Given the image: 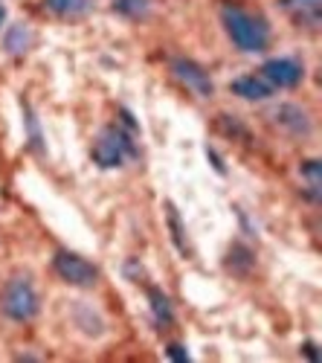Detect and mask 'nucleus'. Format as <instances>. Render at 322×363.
<instances>
[{
  "instance_id": "obj_16",
  "label": "nucleus",
  "mask_w": 322,
  "mask_h": 363,
  "mask_svg": "<svg viewBox=\"0 0 322 363\" xmlns=\"http://www.w3.org/2000/svg\"><path fill=\"white\" fill-rule=\"evenodd\" d=\"M168 357H174V360H189V352L186 349H180V346H168V352H166Z\"/></svg>"
},
{
  "instance_id": "obj_4",
  "label": "nucleus",
  "mask_w": 322,
  "mask_h": 363,
  "mask_svg": "<svg viewBox=\"0 0 322 363\" xmlns=\"http://www.w3.org/2000/svg\"><path fill=\"white\" fill-rule=\"evenodd\" d=\"M52 270L67 285H76V288H91L99 279L96 264H91L87 259H81L79 253H70V250H58L52 256Z\"/></svg>"
},
{
  "instance_id": "obj_17",
  "label": "nucleus",
  "mask_w": 322,
  "mask_h": 363,
  "mask_svg": "<svg viewBox=\"0 0 322 363\" xmlns=\"http://www.w3.org/2000/svg\"><path fill=\"white\" fill-rule=\"evenodd\" d=\"M302 352H305L311 360H319V352H316V346H311V343H308V346H302Z\"/></svg>"
},
{
  "instance_id": "obj_15",
  "label": "nucleus",
  "mask_w": 322,
  "mask_h": 363,
  "mask_svg": "<svg viewBox=\"0 0 322 363\" xmlns=\"http://www.w3.org/2000/svg\"><path fill=\"white\" fill-rule=\"evenodd\" d=\"M299 172H302V177L308 180L314 189H319V160H305V163L299 166Z\"/></svg>"
},
{
  "instance_id": "obj_6",
  "label": "nucleus",
  "mask_w": 322,
  "mask_h": 363,
  "mask_svg": "<svg viewBox=\"0 0 322 363\" xmlns=\"http://www.w3.org/2000/svg\"><path fill=\"white\" fill-rule=\"evenodd\" d=\"M261 76L273 84V90H290L305 79V65L294 55L270 58V62H265V67H261Z\"/></svg>"
},
{
  "instance_id": "obj_9",
  "label": "nucleus",
  "mask_w": 322,
  "mask_h": 363,
  "mask_svg": "<svg viewBox=\"0 0 322 363\" xmlns=\"http://www.w3.org/2000/svg\"><path fill=\"white\" fill-rule=\"evenodd\" d=\"M279 6L302 29H316L319 26V0H279Z\"/></svg>"
},
{
  "instance_id": "obj_18",
  "label": "nucleus",
  "mask_w": 322,
  "mask_h": 363,
  "mask_svg": "<svg viewBox=\"0 0 322 363\" xmlns=\"http://www.w3.org/2000/svg\"><path fill=\"white\" fill-rule=\"evenodd\" d=\"M4 21H6V9H4V6H0V23H4Z\"/></svg>"
},
{
  "instance_id": "obj_5",
  "label": "nucleus",
  "mask_w": 322,
  "mask_h": 363,
  "mask_svg": "<svg viewBox=\"0 0 322 363\" xmlns=\"http://www.w3.org/2000/svg\"><path fill=\"white\" fill-rule=\"evenodd\" d=\"M171 73H174V79H178L186 90H192L195 96H212L215 94V84H212V79H209V73L203 70L197 62H192V58H171Z\"/></svg>"
},
{
  "instance_id": "obj_10",
  "label": "nucleus",
  "mask_w": 322,
  "mask_h": 363,
  "mask_svg": "<svg viewBox=\"0 0 322 363\" xmlns=\"http://www.w3.org/2000/svg\"><path fill=\"white\" fill-rule=\"evenodd\" d=\"M44 9L55 18H64V21H79L84 15H91L93 9V0H44Z\"/></svg>"
},
{
  "instance_id": "obj_3",
  "label": "nucleus",
  "mask_w": 322,
  "mask_h": 363,
  "mask_svg": "<svg viewBox=\"0 0 322 363\" xmlns=\"http://www.w3.org/2000/svg\"><path fill=\"white\" fill-rule=\"evenodd\" d=\"M0 311L12 323H29L38 314V291L26 277H12L0 291Z\"/></svg>"
},
{
  "instance_id": "obj_12",
  "label": "nucleus",
  "mask_w": 322,
  "mask_h": 363,
  "mask_svg": "<svg viewBox=\"0 0 322 363\" xmlns=\"http://www.w3.org/2000/svg\"><path fill=\"white\" fill-rule=\"evenodd\" d=\"M29 47H33V29L23 26V23H15L4 35V50L12 55H23Z\"/></svg>"
},
{
  "instance_id": "obj_8",
  "label": "nucleus",
  "mask_w": 322,
  "mask_h": 363,
  "mask_svg": "<svg viewBox=\"0 0 322 363\" xmlns=\"http://www.w3.org/2000/svg\"><path fill=\"white\" fill-rule=\"evenodd\" d=\"M229 90L236 96H241V99H247V102H265V99H270L276 90H273V84L265 79V76H255V73H247V76H238L236 82L229 84Z\"/></svg>"
},
{
  "instance_id": "obj_1",
  "label": "nucleus",
  "mask_w": 322,
  "mask_h": 363,
  "mask_svg": "<svg viewBox=\"0 0 322 363\" xmlns=\"http://www.w3.org/2000/svg\"><path fill=\"white\" fill-rule=\"evenodd\" d=\"M221 21H224L229 41L238 50H244V52H265L268 50L270 23L261 15H253V12H247L244 6H236V4H226L221 9Z\"/></svg>"
},
{
  "instance_id": "obj_13",
  "label": "nucleus",
  "mask_w": 322,
  "mask_h": 363,
  "mask_svg": "<svg viewBox=\"0 0 322 363\" xmlns=\"http://www.w3.org/2000/svg\"><path fill=\"white\" fill-rule=\"evenodd\" d=\"M151 9V0H113V12L125 18H145Z\"/></svg>"
},
{
  "instance_id": "obj_7",
  "label": "nucleus",
  "mask_w": 322,
  "mask_h": 363,
  "mask_svg": "<svg viewBox=\"0 0 322 363\" xmlns=\"http://www.w3.org/2000/svg\"><path fill=\"white\" fill-rule=\"evenodd\" d=\"M268 116H270V123H273L279 131H284V134H290V137H308V134H311V116H308L299 105H290V102L276 105Z\"/></svg>"
},
{
  "instance_id": "obj_2",
  "label": "nucleus",
  "mask_w": 322,
  "mask_h": 363,
  "mask_svg": "<svg viewBox=\"0 0 322 363\" xmlns=\"http://www.w3.org/2000/svg\"><path fill=\"white\" fill-rule=\"evenodd\" d=\"M137 157H139V148L134 143V131L122 125H108L93 145V160L102 169H120Z\"/></svg>"
},
{
  "instance_id": "obj_14",
  "label": "nucleus",
  "mask_w": 322,
  "mask_h": 363,
  "mask_svg": "<svg viewBox=\"0 0 322 363\" xmlns=\"http://www.w3.org/2000/svg\"><path fill=\"white\" fill-rule=\"evenodd\" d=\"M168 227H171V233H174V245H178V250L186 256V253H189V241H186L183 233H180V218H178V209H174V206H168Z\"/></svg>"
},
{
  "instance_id": "obj_11",
  "label": "nucleus",
  "mask_w": 322,
  "mask_h": 363,
  "mask_svg": "<svg viewBox=\"0 0 322 363\" xmlns=\"http://www.w3.org/2000/svg\"><path fill=\"white\" fill-rule=\"evenodd\" d=\"M149 306L154 314V323L160 328H171L174 325V308H171V299L160 291V288H149Z\"/></svg>"
}]
</instances>
